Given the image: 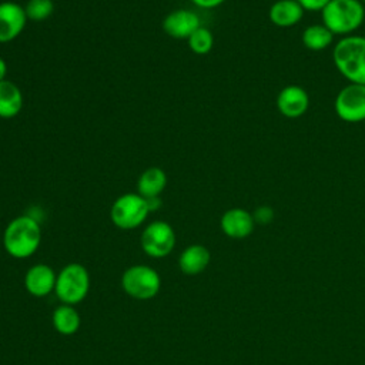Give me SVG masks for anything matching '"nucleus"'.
Segmentation results:
<instances>
[{
	"instance_id": "4",
	"label": "nucleus",
	"mask_w": 365,
	"mask_h": 365,
	"mask_svg": "<svg viewBox=\"0 0 365 365\" xmlns=\"http://www.w3.org/2000/svg\"><path fill=\"white\" fill-rule=\"evenodd\" d=\"M148 212V202L143 195L138 192H127L113 202L110 217L115 227L121 230H133L145 221Z\"/></svg>"
},
{
	"instance_id": "9",
	"label": "nucleus",
	"mask_w": 365,
	"mask_h": 365,
	"mask_svg": "<svg viewBox=\"0 0 365 365\" xmlns=\"http://www.w3.org/2000/svg\"><path fill=\"white\" fill-rule=\"evenodd\" d=\"M27 21L24 7L14 1L0 3V43H10L20 36Z\"/></svg>"
},
{
	"instance_id": "18",
	"label": "nucleus",
	"mask_w": 365,
	"mask_h": 365,
	"mask_svg": "<svg viewBox=\"0 0 365 365\" xmlns=\"http://www.w3.org/2000/svg\"><path fill=\"white\" fill-rule=\"evenodd\" d=\"M301 40L307 48L321 51L331 46L334 34L324 24H311L302 31Z\"/></svg>"
},
{
	"instance_id": "13",
	"label": "nucleus",
	"mask_w": 365,
	"mask_h": 365,
	"mask_svg": "<svg viewBox=\"0 0 365 365\" xmlns=\"http://www.w3.org/2000/svg\"><path fill=\"white\" fill-rule=\"evenodd\" d=\"M56 274L51 267L38 264L31 267L24 277L26 289L34 297H44L50 294L56 287Z\"/></svg>"
},
{
	"instance_id": "24",
	"label": "nucleus",
	"mask_w": 365,
	"mask_h": 365,
	"mask_svg": "<svg viewBox=\"0 0 365 365\" xmlns=\"http://www.w3.org/2000/svg\"><path fill=\"white\" fill-rule=\"evenodd\" d=\"M224 1L225 0H192V3H195L198 7H202V9H212L222 4Z\"/></svg>"
},
{
	"instance_id": "8",
	"label": "nucleus",
	"mask_w": 365,
	"mask_h": 365,
	"mask_svg": "<svg viewBox=\"0 0 365 365\" xmlns=\"http://www.w3.org/2000/svg\"><path fill=\"white\" fill-rule=\"evenodd\" d=\"M174 245L175 232L165 221L151 222L141 234V247L150 257L163 258L173 251Z\"/></svg>"
},
{
	"instance_id": "15",
	"label": "nucleus",
	"mask_w": 365,
	"mask_h": 365,
	"mask_svg": "<svg viewBox=\"0 0 365 365\" xmlns=\"http://www.w3.org/2000/svg\"><path fill=\"white\" fill-rule=\"evenodd\" d=\"M210 258V251L204 245H190L180 255V269L185 275H197L207 268Z\"/></svg>"
},
{
	"instance_id": "17",
	"label": "nucleus",
	"mask_w": 365,
	"mask_h": 365,
	"mask_svg": "<svg viewBox=\"0 0 365 365\" xmlns=\"http://www.w3.org/2000/svg\"><path fill=\"white\" fill-rule=\"evenodd\" d=\"M21 107V90L13 81H0V118H13L20 113Z\"/></svg>"
},
{
	"instance_id": "16",
	"label": "nucleus",
	"mask_w": 365,
	"mask_h": 365,
	"mask_svg": "<svg viewBox=\"0 0 365 365\" xmlns=\"http://www.w3.org/2000/svg\"><path fill=\"white\" fill-rule=\"evenodd\" d=\"M167 185V174L160 167H150L141 173L137 181V191L144 198L158 197Z\"/></svg>"
},
{
	"instance_id": "14",
	"label": "nucleus",
	"mask_w": 365,
	"mask_h": 365,
	"mask_svg": "<svg viewBox=\"0 0 365 365\" xmlns=\"http://www.w3.org/2000/svg\"><path fill=\"white\" fill-rule=\"evenodd\" d=\"M304 11L297 0H278L269 7L268 17L278 27H291L302 19Z\"/></svg>"
},
{
	"instance_id": "10",
	"label": "nucleus",
	"mask_w": 365,
	"mask_h": 365,
	"mask_svg": "<svg viewBox=\"0 0 365 365\" xmlns=\"http://www.w3.org/2000/svg\"><path fill=\"white\" fill-rule=\"evenodd\" d=\"M277 107L284 117L298 118L309 107V96L301 86H287L277 96Z\"/></svg>"
},
{
	"instance_id": "21",
	"label": "nucleus",
	"mask_w": 365,
	"mask_h": 365,
	"mask_svg": "<svg viewBox=\"0 0 365 365\" xmlns=\"http://www.w3.org/2000/svg\"><path fill=\"white\" fill-rule=\"evenodd\" d=\"M27 20L44 21L54 11L53 0H29L24 6Z\"/></svg>"
},
{
	"instance_id": "22",
	"label": "nucleus",
	"mask_w": 365,
	"mask_h": 365,
	"mask_svg": "<svg viewBox=\"0 0 365 365\" xmlns=\"http://www.w3.org/2000/svg\"><path fill=\"white\" fill-rule=\"evenodd\" d=\"M254 222L257 224H269L274 220V210L269 205H259L258 208H255L254 214H252Z\"/></svg>"
},
{
	"instance_id": "3",
	"label": "nucleus",
	"mask_w": 365,
	"mask_h": 365,
	"mask_svg": "<svg viewBox=\"0 0 365 365\" xmlns=\"http://www.w3.org/2000/svg\"><path fill=\"white\" fill-rule=\"evenodd\" d=\"M321 16L322 24L332 34L351 36L364 23L365 7L361 0H331Z\"/></svg>"
},
{
	"instance_id": "26",
	"label": "nucleus",
	"mask_w": 365,
	"mask_h": 365,
	"mask_svg": "<svg viewBox=\"0 0 365 365\" xmlns=\"http://www.w3.org/2000/svg\"><path fill=\"white\" fill-rule=\"evenodd\" d=\"M361 1H365V0H361Z\"/></svg>"
},
{
	"instance_id": "11",
	"label": "nucleus",
	"mask_w": 365,
	"mask_h": 365,
	"mask_svg": "<svg viewBox=\"0 0 365 365\" xmlns=\"http://www.w3.org/2000/svg\"><path fill=\"white\" fill-rule=\"evenodd\" d=\"M198 27H201L200 17L185 9L171 11L163 21L164 31L174 38H188Z\"/></svg>"
},
{
	"instance_id": "6",
	"label": "nucleus",
	"mask_w": 365,
	"mask_h": 365,
	"mask_svg": "<svg viewBox=\"0 0 365 365\" xmlns=\"http://www.w3.org/2000/svg\"><path fill=\"white\" fill-rule=\"evenodd\" d=\"M124 291L135 299H150L160 291V277L147 265H134L125 269L121 278Z\"/></svg>"
},
{
	"instance_id": "23",
	"label": "nucleus",
	"mask_w": 365,
	"mask_h": 365,
	"mask_svg": "<svg viewBox=\"0 0 365 365\" xmlns=\"http://www.w3.org/2000/svg\"><path fill=\"white\" fill-rule=\"evenodd\" d=\"M304 10L308 11H321L331 0H297Z\"/></svg>"
},
{
	"instance_id": "1",
	"label": "nucleus",
	"mask_w": 365,
	"mask_h": 365,
	"mask_svg": "<svg viewBox=\"0 0 365 365\" xmlns=\"http://www.w3.org/2000/svg\"><path fill=\"white\" fill-rule=\"evenodd\" d=\"M40 241V224L30 215H20L11 220L3 235V245L14 258H27L33 255L37 251Z\"/></svg>"
},
{
	"instance_id": "19",
	"label": "nucleus",
	"mask_w": 365,
	"mask_h": 365,
	"mask_svg": "<svg viewBox=\"0 0 365 365\" xmlns=\"http://www.w3.org/2000/svg\"><path fill=\"white\" fill-rule=\"evenodd\" d=\"M53 325L57 332L63 335L74 334L80 327V315L78 312L70 305H61L56 308L53 314Z\"/></svg>"
},
{
	"instance_id": "12",
	"label": "nucleus",
	"mask_w": 365,
	"mask_h": 365,
	"mask_svg": "<svg viewBox=\"0 0 365 365\" xmlns=\"http://www.w3.org/2000/svg\"><path fill=\"white\" fill-rule=\"evenodd\" d=\"M254 218L244 208H231L225 211L221 217V230L222 232L235 240L248 237L254 230Z\"/></svg>"
},
{
	"instance_id": "2",
	"label": "nucleus",
	"mask_w": 365,
	"mask_h": 365,
	"mask_svg": "<svg viewBox=\"0 0 365 365\" xmlns=\"http://www.w3.org/2000/svg\"><path fill=\"white\" fill-rule=\"evenodd\" d=\"M332 60L346 80L365 86V37L351 34L341 38L334 46Z\"/></svg>"
},
{
	"instance_id": "25",
	"label": "nucleus",
	"mask_w": 365,
	"mask_h": 365,
	"mask_svg": "<svg viewBox=\"0 0 365 365\" xmlns=\"http://www.w3.org/2000/svg\"><path fill=\"white\" fill-rule=\"evenodd\" d=\"M6 73H7V64H6V61L0 57V81L6 80Z\"/></svg>"
},
{
	"instance_id": "7",
	"label": "nucleus",
	"mask_w": 365,
	"mask_h": 365,
	"mask_svg": "<svg viewBox=\"0 0 365 365\" xmlns=\"http://www.w3.org/2000/svg\"><path fill=\"white\" fill-rule=\"evenodd\" d=\"M334 108L345 123H361L365 120V86L348 84L335 97Z\"/></svg>"
},
{
	"instance_id": "5",
	"label": "nucleus",
	"mask_w": 365,
	"mask_h": 365,
	"mask_svg": "<svg viewBox=\"0 0 365 365\" xmlns=\"http://www.w3.org/2000/svg\"><path fill=\"white\" fill-rule=\"evenodd\" d=\"M90 288V277L87 269L77 262L66 265L56 279V294L60 301L67 305L83 301Z\"/></svg>"
},
{
	"instance_id": "20",
	"label": "nucleus",
	"mask_w": 365,
	"mask_h": 365,
	"mask_svg": "<svg viewBox=\"0 0 365 365\" xmlns=\"http://www.w3.org/2000/svg\"><path fill=\"white\" fill-rule=\"evenodd\" d=\"M188 46L195 54H208L214 46V36L208 29L201 26L188 37Z\"/></svg>"
}]
</instances>
